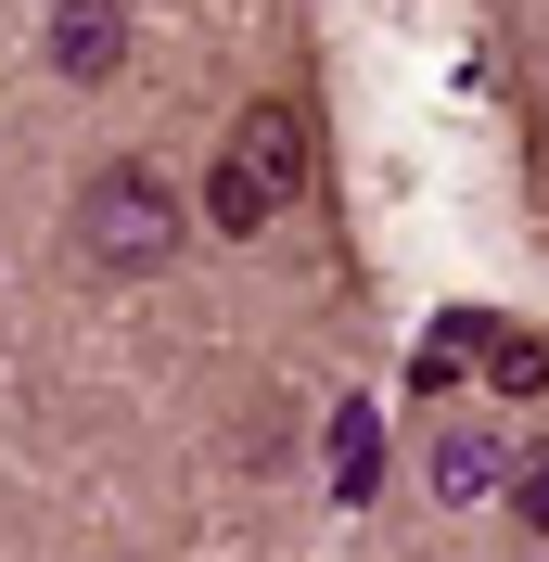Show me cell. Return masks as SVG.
<instances>
[{"instance_id":"obj_3","label":"cell","mask_w":549,"mask_h":562,"mask_svg":"<svg viewBox=\"0 0 549 562\" xmlns=\"http://www.w3.org/2000/svg\"><path fill=\"white\" fill-rule=\"evenodd\" d=\"M115 65H128V0H52V77L103 90Z\"/></svg>"},{"instance_id":"obj_6","label":"cell","mask_w":549,"mask_h":562,"mask_svg":"<svg viewBox=\"0 0 549 562\" xmlns=\"http://www.w3.org/2000/svg\"><path fill=\"white\" fill-rule=\"evenodd\" d=\"M512 525H524V537H549V448H537V460H512Z\"/></svg>"},{"instance_id":"obj_5","label":"cell","mask_w":549,"mask_h":562,"mask_svg":"<svg viewBox=\"0 0 549 562\" xmlns=\"http://www.w3.org/2000/svg\"><path fill=\"white\" fill-rule=\"evenodd\" d=\"M435 486H447V498H485V486H498V448H485L473 422H460V435L435 448Z\"/></svg>"},{"instance_id":"obj_4","label":"cell","mask_w":549,"mask_h":562,"mask_svg":"<svg viewBox=\"0 0 549 562\" xmlns=\"http://www.w3.org/2000/svg\"><path fill=\"white\" fill-rule=\"evenodd\" d=\"M485 384H498V396H537L549 384V346H537V333H485Z\"/></svg>"},{"instance_id":"obj_2","label":"cell","mask_w":549,"mask_h":562,"mask_svg":"<svg viewBox=\"0 0 549 562\" xmlns=\"http://www.w3.org/2000/svg\"><path fill=\"white\" fill-rule=\"evenodd\" d=\"M294 192H307V115L294 103H243L231 140H217V167H205V231L256 244L269 217H294Z\"/></svg>"},{"instance_id":"obj_1","label":"cell","mask_w":549,"mask_h":562,"mask_svg":"<svg viewBox=\"0 0 549 562\" xmlns=\"http://www.w3.org/2000/svg\"><path fill=\"white\" fill-rule=\"evenodd\" d=\"M65 244H77V269H103V281H154L179 244H192V205H179V179H167V167L115 154V167H90V179H77Z\"/></svg>"}]
</instances>
